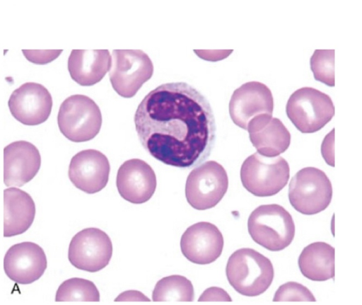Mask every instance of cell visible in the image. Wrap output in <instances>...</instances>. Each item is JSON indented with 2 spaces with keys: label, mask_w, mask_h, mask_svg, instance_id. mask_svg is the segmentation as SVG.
I'll return each mask as SVG.
<instances>
[{
  "label": "cell",
  "mask_w": 362,
  "mask_h": 305,
  "mask_svg": "<svg viewBox=\"0 0 362 305\" xmlns=\"http://www.w3.org/2000/svg\"><path fill=\"white\" fill-rule=\"evenodd\" d=\"M134 120L143 147L166 165L195 167L209 156L214 145L211 106L185 82L167 83L151 91L138 105Z\"/></svg>",
  "instance_id": "cell-1"
},
{
  "label": "cell",
  "mask_w": 362,
  "mask_h": 305,
  "mask_svg": "<svg viewBox=\"0 0 362 305\" xmlns=\"http://www.w3.org/2000/svg\"><path fill=\"white\" fill-rule=\"evenodd\" d=\"M226 273L236 292L247 297L264 293L274 279V267L269 258L252 248L235 251L229 257Z\"/></svg>",
  "instance_id": "cell-2"
},
{
  "label": "cell",
  "mask_w": 362,
  "mask_h": 305,
  "mask_svg": "<svg viewBox=\"0 0 362 305\" xmlns=\"http://www.w3.org/2000/svg\"><path fill=\"white\" fill-rule=\"evenodd\" d=\"M252 240L271 251L288 246L295 235V224L290 213L276 204L257 207L247 221Z\"/></svg>",
  "instance_id": "cell-3"
},
{
  "label": "cell",
  "mask_w": 362,
  "mask_h": 305,
  "mask_svg": "<svg viewBox=\"0 0 362 305\" xmlns=\"http://www.w3.org/2000/svg\"><path fill=\"white\" fill-rule=\"evenodd\" d=\"M289 175L288 163L283 157H267L257 152L249 156L240 168L243 187L257 197L277 194L286 185Z\"/></svg>",
  "instance_id": "cell-4"
},
{
  "label": "cell",
  "mask_w": 362,
  "mask_h": 305,
  "mask_svg": "<svg viewBox=\"0 0 362 305\" xmlns=\"http://www.w3.org/2000/svg\"><path fill=\"white\" fill-rule=\"evenodd\" d=\"M57 123L61 133L69 140L87 142L99 133L102 114L90 98L81 94L72 95L61 104Z\"/></svg>",
  "instance_id": "cell-5"
},
{
  "label": "cell",
  "mask_w": 362,
  "mask_h": 305,
  "mask_svg": "<svg viewBox=\"0 0 362 305\" xmlns=\"http://www.w3.org/2000/svg\"><path fill=\"white\" fill-rule=\"evenodd\" d=\"M286 112L294 126L302 133L321 130L334 115L331 98L312 87H303L289 97Z\"/></svg>",
  "instance_id": "cell-6"
},
{
  "label": "cell",
  "mask_w": 362,
  "mask_h": 305,
  "mask_svg": "<svg viewBox=\"0 0 362 305\" xmlns=\"http://www.w3.org/2000/svg\"><path fill=\"white\" fill-rule=\"evenodd\" d=\"M332 197V183L324 171L315 167L298 171L290 181L288 199L292 207L305 215L325 210Z\"/></svg>",
  "instance_id": "cell-7"
},
{
  "label": "cell",
  "mask_w": 362,
  "mask_h": 305,
  "mask_svg": "<svg viewBox=\"0 0 362 305\" xmlns=\"http://www.w3.org/2000/svg\"><path fill=\"white\" fill-rule=\"evenodd\" d=\"M153 73V63L140 50H114L109 73L113 89L126 98L136 95Z\"/></svg>",
  "instance_id": "cell-8"
},
{
  "label": "cell",
  "mask_w": 362,
  "mask_h": 305,
  "mask_svg": "<svg viewBox=\"0 0 362 305\" xmlns=\"http://www.w3.org/2000/svg\"><path fill=\"white\" fill-rule=\"evenodd\" d=\"M228 187L225 168L215 161H208L194 168L185 184V196L195 209L215 207L223 197Z\"/></svg>",
  "instance_id": "cell-9"
},
{
  "label": "cell",
  "mask_w": 362,
  "mask_h": 305,
  "mask_svg": "<svg viewBox=\"0 0 362 305\" xmlns=\"http://www.w3.org/2000/svg\"><path fill=\"white\" fill-rule=\"evenodd\" d=\"M112 255L109 236L98 228H86L71 238L68 258L76 268L95 272L105 267Z\"/></svg>",
  "instance_id": "cell-10"
},
{
  "label": "cell",
  "mask_w": 362,
  "mask_h": 305,
  "mask_svg": "<svg viewBox=\"0 0 362 305\" xmlns=\"http://www.w3.org/2000/svg\"><path fill=\"white\" fill-rule=\"evenodd\" d=\"M274 99L270 89L259 81H249L235 89L229 102V113L239 127L247 130L255 120L272 116Z\"/></svg>",
  "instance_id": "cell-11"
},
{
  "label": "cell",
  "mask_w": 362,
  "mask_h": 305,
  "mask_svg": "<svg viewBox=\"0 0 362 305\" xmlns=\"http://www.w3.org/2000/svg\"><path fill=\"white\" fill-rule=\"evenodd\" d=\"M8 105L11 115L18 122L25 125H37L48 119L52 98L42 84L27 82L13 91Z\"/></svg>",
  "instance_id": "cell-12"
},
{
  "label": "cell",
  "mask_w": 362,
  "mask_h": 305,
  "mask_svg": "<svg viewBox=\"0 0 362 305\" xmlns=\"http://www.w3.org/2000/svg\"><path fill=\"white\" fill-rule=\"evenodd\" d=\"M110 171V163L105 154L96 149H85L71 158L69 178L76 188L94 194L106 186Z\"/></svg>",
  "instance_id": "cell-13"
},
{
  "label": "cell",
  "mask_w": 362,
  "mask_h": 305,
  "mask_svg": "<svg viewBox=\"0 0 362 305\" xmlns=\"http://www.w3.org/2000/svg\"><path fill=\"white\" fill-rule=\"evenodd\" d=\"M43 249L33 242H22L11 246L4 259L6 275L12 281L27 284L37 280L47 268Z\"/></svg>",
  "instance_id": "cell-14"
},
{
  "label": "cell",
  "mask_w": 362,
  "mask_h": 305,
  "mask_svg": "<svg viewBox=\"0 0 362 305\" xmlns=\"http://www.w3.org/2000/svg\"><path fill=\"white\" fill-rule=\"evenodd\" d=\"M223 237L214 224L201 221L188 227L182 235L180 248L190 262L206 265L215 261L223 248Z\"/></svg>",
  "instance_id": "cell-15"
},
{
  "label": "cell",
  "mask_w": 362,
  "mask_h": 305,
  "mask_svg": "<svg viewBox=\"0 0 362 305\" xmlns=\"http://www.w3.org/2000/svg\"><path fill=\"white\" fill-rule=\"evenodd\" d=\"M116 185L120 196L132 204H142L153 196L156 188L154 171L146 161L132 159L119 168Z\"/></svg>",
  "instance_id": "cell-16"
},
{
  "label": "cell",
  "mask_w": 362,
  "mask_h": 305,
  "mask_svg": "<svg viewBox=\"0 0 362 305\" xmlns=\"http://www.w3.org/2000/svg\"><path fill=\"white\" fill-rule=\"evenodd\" d=\"M41 165L39 150L32 143L16 141L4 149V181L7 187H21L37 173Z\"/></svg>",
  "instance_id": "cell-17"
},
{
  "label": "cell",
  "mask_w": 362,
  "mask_h": 305,
  "mask_svg": "<svg viewBox=\"0 0 362 305\" xmlns=\"http://www.w3.org/2000/svg\"><path fill=\"white\" fill-rule=\"evenodd\" d=\"M250 139L258 153L276 157L284 153L291 143V134L276 117L266 115L253 120L248 126Z\"/></svg>",
  "instance_id": "cell-18"
},
{
  "label": "cell",
  "mask_w": 362,
  "mask_h": 305,
  "mask_svg": "<svg viewBox=\"0 0 362 305\" xmlns=\"http://www.w3.org/2000/svg\"><path fill=\"white\" fill-rule=\"evenodd\" d=\"M111 64L107 50H73L68 59V70L75 82L90 86L103 79Z\"/></svg>",
  "instance_id": "cell-19"
},
{
  "label": "cell",
  "mask_w": 362,
  "mask_h": 305,
  "mask_svg": "<svg viewBox=\"0 0 362 305\" xmlns=\"http://www.w3.org/2000/svg\"><path fill=\"white\" fill-rule=\"evenodd\" d=\"M4 236L11 237L25 232L32 225L35 205L31 196L17 188L4 190Z\"/></svg>",
  "instance_id": "cell-20"
},
{
  "label": "cell",
  "mask_w": 362,
  "mask_h": 305,
  "mask_svg": "<svg viewBox=\"0 0 362 305\" xmlns=\"http://www.w3.org/2000/svg\"><path fill=\"white\" fill-rule=\"evenodd\" d=\"M299 269L306 278L317 282L334 277V248L318 241L305 246L298 258Z\"/></svg>",
  "instance_id": "cell-21"
},
{
  "label": "cell",
  "mask_w": 362,
  "mask_h": 305,
  "mask_svg": "<svg viewBox=\"0 0 362 305\" xmlns=\"http://www.w3.org/2000/svg\"><path fill=\"white\" fill-rule=\"evenodd\" d=\"M194 287L188 279L178 275L165 277L158 281L152 294L154 301H192Z\"/></svg>",
  "instance_id": "cell-22"
},
{
  "label": "cell",
  "mask_w": 362,
  "mask_h": 305,
  "mask_svg": "<svg viewBox=\"0 0 362 305\" xmlns=\"http://www.w3.org/2000/svg\"><path fill=\"white\" fill-rule=\"evenodd\" d=\"M56 301H99L100 293L88 280L74 277L64 281L59 287Z\"/></svg>",
  "instance_id": "cell-23"
},
{
  "label": "cell",
  "mask_w": 362,
  "mask_h": 305,
  "mask_svg": "<svg viewBox=\"0 0 362 305\" xmlns=\"http://www.w3.org/2000/svg\"><path fill=\"white\" fill-rule=\"evenodd\" d=\"M310 63L315 80L334 86V50H315Z\"/></svg>",
  "instance_id": "cell-24"
},
{
  "label": "cell",
  "mask_w": 362,
  "mask_h": 305,
  "mask_svg": "<svg viewBox=\"0 0 362 305\" xmlns=\"http://www.w3.org/2000/svg\"><path fill=\"white\" fill-rule=\"evenodd\" d=\"M273 301H315L316 300L312 292L306 287L296 282H288L279 287Z\"/></svg>",
  "instance_id": "cell-25"
},
{
  "label": "cell",
  "mask_w": 362,
  "mask_h": 305,
  "mask_svg": "<svg viewBox=\"0 0 362 305\" xmlns=\"http://www.w3.org/2000/svg\"><path fill=\"white\" fill-rule=\"evenodd\" d=\"M63 50H26L22 52L30 62L36 64H46L57 59Z\"/></svg>",
  "instance_id": "cell-26"
},
{
  "label": "cell",
  "mask_w": 362,
  "mask_h": 305,
  "mask_svg": "<svg viewBox=\"0 0 362 305\" xmlns=\"http://www.w3.org/2000/svg\"><path fill=\"white\" fill-rule=\"evenodd\" d=\"M334 128L326 135L321 146L322 155L326 163L331 166H334Z\"/></svg>",
  "instance_id": "cell-27"
},
{
  "label": "cell",
  "mask_w": 362,
  "mask_h": 305,
  "mask_svg": "<svg viewBox=\"0 0 362 305\" xmlns=\"http://www.w3.org/2000/svg\"><path fill=\"white\" fill-rule=\"evenodd\" d=\"M198 301H231L228 293L220 287H213L206 289Z\"/></svg>",
  "instance_id": "cell-28"
},
{
  "label": "cell",
  "mask_w": 362,
  "mask_h": 305,
  "mask_svg": "<svg viewBox=\"0 0 362 305\" xmlns=\"http://www.w3.org/2000/svg\"><path fill=\"white\" fill-rule=\"evenodd\" d=\"M115 301H150L142 293L137 291H127L118 296Z\"/></svg>",
  "instance_id": "cell-29"
}]
</instances>
